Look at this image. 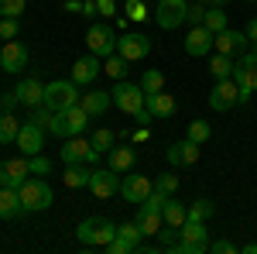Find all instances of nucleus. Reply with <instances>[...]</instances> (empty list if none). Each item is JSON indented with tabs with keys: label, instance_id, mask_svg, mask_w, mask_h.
<instances>
[{
	"label": "nucleus",
	"instance_id": "nucleus-40",
	"mask_svg": "<svg viewBox=\"0 0 257 254\" xmlns=\"http://www.w3.org/2000/svg\"><path fill=\"white\" fill-rule=\"evenodd\" d=\"M28 0H0V18H21Z\"/></svg>",
	"mask_w": 257,
	"mask_h": 254
},
{
	"label": "nucleus",
	"instance_id": "nucleus-9",
	"mask_svg": "<svg viewBox=\"0 0 257 254\" xmlns=\"http://www.w3.org/2000/svg\"><path fill=\"white\" fill-rule=\"evenodd\" d=\"M28 59H31V52H28V45L24 41H4V52H0V69L7 72V76H21L24 69H28Z\"/></svg>",
	"mask_w": 257,
	"mask_h": 254
},
{
	"label": "nucleus",
	"instance_id": "nucleus-14",
	"mask_svg": "<svg viewBox=\"0 0 257 254\" xmlns=\"http://www.w3.org/2000/svg\"><path fill=\"white\" fill-rule=\"evenodd\" d=\"M89 193L96 196V199H113L120 193V172H113V168H93Z\"/></svg>",
	"mask_w": 257,
	"mask_h": 254
},
{
	"label": "nucleus",
	"instance_id": "nucleus-57",
	"mask_svg": "<svg viewBox=\"0 0 257 254\" xmlns=\"http://www.w3.org/2000/svg\"><path fill=\"white\" fill-rule=\"evenodd\" d=\"M0 52H4V38H0Z\"/></svg>",
	"mask_w": 257,
	"mask_h": 254
},
{
	"label": "nucleus",
	"instance_id": "nucleus-43",
	"mask_svg": "<svg viewBox=\"0 0 257 254\" xmlns=\"http://www.w3.org/2000/svg\"><path fill=\"white\" fill-rule=\"evenodd\" d=\"M103 251H110V254H131V251H138V247H134L127 237H120V234H117L113 240H110V244H106V247H103Z\"/></svg>",
	"mask_w": 257,
	"mask_h": 254
},
{
	"label": "nucleus",
	"instance_id": "nucleus-51",
	"mask_svg": "<svg viewBox=\"0 0 257 254\" xmlns=\"http://www.w3.org/2000/svg\"><path fill=\"white\" fill-rule=\"evenodd\" d=\"M82 14L93 18V14H96V0H82Z\"/></svg>",
	"mask_w": 257,
	"mask_h": 254
},
{
	"label": "nucleus",
	"instance_id": "nucleus-33",
	"mask_svg": "<svg viewBox=\"0 0 257 254\" xmlns=\"http://www.w3.org/2000/svg\"><path fill=\"white\" fill-rule=\"evenodd\" d=\"M216 213V203L213 199H192L189 203V220H209Z\"/></svg>",
	"mask_w": 257,
	"mask_h": 254
},
{
	"label": "nucleus",
	"instance_id": "nucleus-36",
	"mask_svg": "<svg viewBox=\"0 0 257 254\" xmlns=\"http://www.w3.org/2000/svg\"><path fill=\"white\" fill-rule=\"evenodd\" d=\"M185 137H192L196 144H206V141L213 137V127H209L206 120H192V124H189V134H185Z\"/></svg>",
	"mask_w": 257,
	"mask_h": 254
},
{
	"label": "nucleus",
	"instance_id": "nucleus-20",
	"mask_svg": "<svg viewBox=\"0 0 257 254\" xmlns=\"http://www.w3.org/2000/svg\"><path fill=\"white\" fill-rule=\"evenodd\" d=\"M14 93H18L21 107H31V110H35V107H41V100H45V82H41L38 76H28L14 86Z\"/></svg>",
	"mask_w": 257,
	"mask_h": 254
},
{
	"label": "nucleus",
	"instance_id": "nucleus-48",
	"mask_svg": "<svg viewBox=\"0 0 257 254\" xmlns=\"http://www.w3.org/2000/svg\"><path fill=\"white\" fill-rule=\"evenodd\" d=\"M14 107H21V100H18V93L11 90V93H4V97H0V110H14Z\"/></svg>",
	"mask_w": 257,
	"mask_h": 254
},
{
	"label": "nucleus",
	"instance_id": "nucleus-56",
	"mask_svg": "<svg viewBox=\"0 0 257 254\" xmlns=\"http://www.w3.org/2000/svg\"><path fill=\"white\" fill-rule=\"evenodd\" d=\"M250 45H254V48H250V52H254V55H257V41H250Z\"/></svg>",
	"mask_w": 257,
	"mask_h": 254
},
{
	"label": "nucleus",
	"instance_id": "nucleus-13",
	"mask_svg": "<svg viewBox=\"0 0 257 254\" xmlns=\"http://www.w3.org/2000/svg\"><path fill=\"white\" fill-rule=\"evenodd\" d=\"M148 52H151V38H148V35L131 31V35H120V38H117V55H123L127 62L148 59Z\"/></svg>",
	"mask_w": 257,
	"mask_h": 254
},
{
	"label": "nucleus",
	"instance_id": "nucleus-53",
	"mask_svg": "<svg viewBox=\"0 0 257 254\" xmlns=\"http://www.w3.org/2000/svg\"><path fill=\"white\" fill-rule=\"evenodd\" d=\"M247 38L257 41V18H250V24H247Z\"/></svg>",
	"mask_w": 257,
	"mask_h": 254
},
{
	"label": "nucleus",
	"instance_id": "nucleus-7",
	"mask_svg": "<svg viewBox=\"0 0 257 254\" xmlns=\"http://www.w3.org/2000/svg\"><path fill=\"white\" fill-rule=\"evenodd\" d=\"M59 155H62V161H65V165H76V161L96 165V161H99V151L93 148V141H86L82 134L65 137V141H62V148H59Z\"/></svg>",
	"mask_w": 257,
	"mask_h": 254
},
{
	"label": "nucleus",
	"instance_id": "nucleus-6",
	"mask_svg": "<svg viewBox=\"0 0 257 254\" xmlns=\"http://www.w3.org/2000/svg\"><path fill=\"white\" fill-rule=\"evenodd\" d=\"M117 31L106 24V21H96V24H89V31H86V45H89V52L99 55V59H106V55H113L117 52Z\"/></svg>",
	"mask_w": 257,
	"mask_h": 254
},
{
	"label": "nucleus",
	"instance_id": "nucleus-19",
	"mask_svg": "<svg viewBox=\"0 0 257 254\" xmlns=\"http://www.w3.org/2000/svg\"><path fill=\"white\" fill-rule=\"evenodd\" d=\"M247 31H233V28H223L216 38H213V48L219 55H237V52H247Z\"/></svg>",
	"mask_w": 257,
	"mask_h": 254
},
{
	"label": "nucleus",
	"instance_id": "nucleus-17",
	"mask_svg": "<svg viewBox=\"0 0 257 254\" xmlns=\"http://www.w3.org/2000/svg\"><path fill=\"white\" fill-rule=\"evenodd\" d=\"M213 38H216V35H213L209 28L199 24V28H189V35H185L182 41H185V52H189L192 59H206V55L213 52Z\"/></svg>",
	"mask_w": 257,
	"mask_h": 254
},
{
	"label": "nucleus",
	"instance_id": "nucleus-42",
	"mask_svg": "<svg viewBox=\"0 0 257 254\" xmlns=\"http://www.w3.org/2000/svg\"><path fill=\"white\" fill-rule=\"evenodd\" d=\"M165 203H168V196L161 193V189H155V193L148 196L141 206H144V210H151V213H161V210H165Z\"/></svg>",
	"mask_w": 257,
	"mask_h": 254
},
{
	"label": "nucleus",
	"instance_id": "nucleus-23",
	"mask_svg": "<svg viewBox=\"0 0 257 254\" xmlns=\"http://www.w3.org/2000/svg\"><path fill=\"white\" fill-rule=\"evenodd\" d=\"M93 168H96V165H86V161L65 165V172H62V182H65V189H89Z\"/></svg>",
	"mask_w": 257,
	"mask_h": 254
},
{
	"label": "nucleus",
	"instance_id": "nucleus-11",
	"mask_svg": "<svg viewBox=\"0 0 257 254\" xmlns=\"http://www.w3.org/2000/svg\"><path fill=\"white\" fill-rule=\"evenodd\" d=\"M209 107H213L216 114H226V110L240 107V86L233 79H216V86H213V93H209Z\"/></svg>",
	"mask_w": 257,
	"mask_h": 254
},
{
	"label": "nucleus",
	"instance_id": "nucleus-39",
	"mask_svg": "<svg viewBox=\"0 0 257 254\" xmlns=\"http://www.w3.org/2000/svg\"><path fill=\"white\" fill-rule=\"evenodd\" d=\"M155 189H161L165 196H175L178 193V176L175 172H165V176L155 179Z\"/></svg>",
	"mask_w": 257,
	"mask_h": 254
},
{
	"label": "nucleus",
	"instance_id": "nucleus-37",
	"mask_svg": "<svg viewBox=\"0 0 257 254\" xmlns=\"http://www.w3.org/2000/svg\"><path fill=\"white\" fill-rule=\"evenodd\" d=\"M28 168H31V176H48L52 172V158H45L38 151V155H28Z\"/></svg>",
	"mask_w": 257,
	"mask_h": 254
},
{
	"label": "nucleus",
	"instance_id": "nucleus-34",
	"mask_svg": "<svg viewBox=\"0 0 257 254\" xmlns=\"http://www.w3.org/2000/svg\"><path fill=\"white\" fill-rule=\"evenodd\" d=\"M141 90H144V93H161V90H165V72H161V69H148V72L141 76Z\"/></svg>",
	"mask_w": 257,
	"mask_h": 254
},
{
	"label": "nucleus",
	"instance_id": "nucleus-26",
	"mask_svg": "<svg viewBox=\"0 0 257 254\" xmlns=\"http://www.w3.org/2000/svg\"><path fill=\"white\" fill-rule=\"evenodd\" d=\"M161 220H165V223H172V227H182V223L189 220V206H185V203H178L175 196H168V203H165V210H161Z\"/></svg>",
	"mask_w": 257,
	"mask_h": 254
},
{
	"label": "nucleus",
	"instance_id": "nucleus-29",
	"mask_svg": "<svg viewBox=\"0 0 257 254\" xmlns=\"http://www.w3.org/2000/svg\"><path fill=\"white\" fill-rule=\"evenodd\" d=\"M4 165H7V176H11V186H14V189L31 176V168H28V155H18V158H11V161H4Z\"/></svg>",
	"mask_w": 257,
	"mask_h": 254
},
{
	"label": "nucleus",
	"instance_id": "nucleus-2",
	"mask_svg": "<svg viewBox=\"0 0 257 254\" xmlns=\"http://www.w3.org/2000/svg\"><path fill=\"white\" fill-rule=\"evenodd\" d=\"M89 114L82 110L79 103L76 107H69V110H52V127H48V134H55L59 141H65V137H76V134H86V127H89Z\"/></svg>",
	"mask_w": 257,
	"mask_h": 254
},
{
	"label": "nucleus",
	"instance_id": "nucleus-50",
	"mask_svg": "<svg viewBox=\"0 0 257 254\" xmlns=\"http://www.w3.org/2000/svg\"><path fill=\"white\" fill-rule=\"evenodd\" d=\"M65 11L69 14H82V0H65Z\"/></svg>",
	"mask_w": 257,
	"mask_h": 254
},
{
	"label": "nucleus",
	"instance_id": "nucleus-21",
	"mask_svg": "<svg viewBox=\"0 0 257 254\" xmlns=\"http://www.w3.org/2000/svg\"><path fill=\"white\" fill-rule=\"evenodd\" d=\"M138 165V148H127V144H113L110 151H106V168H113V172H131Z\"/></svg>",
	"mask_w": 257,
	"mask_h": 254
},
{
	"label": "nucleus",
	"instance_id": "nucleus-10",
	"mask_svg": "<svg viewBox=\"0 0 257 254\" xmlns=\"http://www.w3.org/2000/svg\"><path fill=\"white\" fill-rule=\"evenodd\" d=\"M45 134H48V131H45V127H41L38 120H21V131H18V141H14V144H18V151L21 155H38L41 148H45Z\"/></svg>",
	"mask_w": 257,
	"mask_h": 254
},
{
	"label": "nucleus",
	"instance_id": "nucleus-16",
	"mask_svg": "<svg viewBox=\"0 0 257 254\" xmlns=\"http://www.w3.org/2000/svg\"><path fill=\"white\" fill-rule=\"evenodd\" d=\"M151 193H155V182L148 176H123L120 179V196L127 203H144Z\"/></svg>",
	"mask_w": 257,
	"mask_h": 254
},
{
	"label": "nucleus",
	"instance_id": "nucleus-25",
	"mask_svg": "<svg viewBox=\"0 0 257 254\" xmlns=\"http://www.w3.org/2000/svg\"><path fill=\"white\" fill-rule=\"evenodd\" d=\"M178 240H199V244H209L206 220H185V223L178 227Z\"/></svg>",
	"mask_w": 257,
	"mask_h": 254
},
{
	"label": "nucleus",
	"instance_id": "nucleus-54",
	"mask_svg": "<svg viewBox=\"0 0 257 254\" xmlns=\"http://www.w3.org/2000/svg\"><path fill=\"white\" fill-rule=\"evenodd\" d=\"M199 4H202V7H226L230 0H199Z\"/></svg>",
	"mask_w": 257,
	"mask_h": 254
},
{
	"label": "nucleus",
	"instance_id": "nucleus-35",
	"mask_svg": "<svg viewBox=\"0 0 257 254\" xmlns=\"http://www.w3.org/2000/svg\"><path fill=\"white\" fill-rule=\"evenodd\" d=\"M89 141H93V148L103 155V151H110V148L117 144V134H113L110 127H99V131H93V137H89Z\"/></svg>",
	"mask_w": 257,
	"mask_h": 254
},
{
	"label": "nucleus",
	"instance_id": "nucleus-46",
	"mask_svg": "<svg viewBox=\"0 0 257 254\" xmlns=\"http://www.w3.org/2000/svg\"><path fill=\"white\" fill-rule=\"evenodd\" d=\"M209 251H213V254H237L240 247L230 240V237H223V240H213V244H209Z\"/></svg>",
	"mask_w": 257,
	"mask_h": 254
},
{
	"label": "nucleus",
	"instance_id": "nucleus-22",
	"mask_svg": "<svg viewBox=\"0 0 257 254\" xmlns=\"http://www.w3.org/2000/svg\"><path fill=\"white\" fill-rule=\"evenodd\" d=\"M144 107H148V114L155 120H168V117H175V97L172 93H148V100H144Z\"/></svg>",
	"mask_w": 257,
	"mask_h": 254
},
{
	"label": "nucleus",
	"instance_id": "nucleus-18",
	"mask_svg": "<svg viewBox=\"0 0 257 254\" xmlns=\"http://www.w3.org/2000/svg\"><path fill=\"white\" fill-rule=\"evenodd\" d=\"M79 107L89 114V117H99V114H106L110 107H113V97H110V90H96V86H86V93L79 97Z\"/></svg>",
	"mask_w": 257,
	"mask_h": 254
},
{
	"label": "nucleus",
	"instance_id": "nucleus-44",
	"mask_svg": "<svg viewBox=\"0 0 257 254\" xmlns=\"http://www.w3.org/2000/svg\"><path fill=\"white\" fill-rule=\"evenodd\" d=\"M202 18H206V7H202V4H189V14H185V24H192V28H199V24H202Z\"/></svg>",
	"mask_w": 257,
	"mask_h": 254
},
{
	"label": "nucleus",
	"instance_id": "nucleus-47",
	"mask_svg": "<svg viewBox=\"0 0 257 254\" xmlns=\"http://www.w3.org/2000/svg\"><path fill=\"white\" fill-rule=\"evenodd\" d=\"M96 14L99 18H117V0H96Z\"/></svg>",
	"mask_w": 257,
	"mask_h": 254
},
{
	"label": "nucleus",
	"instance_id": "nucleus-45",
	"mask_svg": "<svg viewBox=\"0 0 257 254\" xmlns=\"http://www.w3.org/2000/svg\"><path fill=\"white\" fill-rule=\"evenodd\" d=\"M0 38L4 41L18 38V18H0Z\"/></svg>",
	"mask_w": 257,
	"mask_h": 254
},
{
	"label": "nucleus",
	"instance_id": "nucleus-15",
	"mask_svg": "<svg viewBox=\"0 0 257 254\" xmlns=\"http://www.w3.org/2000/svg\"><path fill=\"white\" fill-rule=\"evenodd\" d=\"M99 72H103V62H99V55H93V52H89V55H82V59H76L72 62V82H76V86H82V90H86V86H93V82H96V76Z\"/></svg>",
	"mask_w": 257,
	"mask_h": 254
},
{
	"label": "nucleus",
	"instance_id": "nucleus-8",
	"mask_svg": "<svg viewBox=\"0 0 257 254\" xmlns=\"http://www.w3.org/2000/svg\"><path fill=\"white\" fill-rule=\"evenodd\" d=\"M185 14H189V0H158L155 7V24L161 31H175L185 24Z\"/></svg>",
	"mask_w": 257,
	"mask_h": 254
},
{
	"label": "nucleus",
	"instance_id": "nucleus-41",
	"mask_svg": "<svg viewBox=\"0 0 257 254\" xmlns=\"http://www.w3.org/2000/svg\"><path fill=\"white\" fill-rule=\"evenodd\" d=\"M158 240H161V247H165V251H172V247L178 244V227H172V223H161Z\"/></svg>",
	"mask_w": 257,
	"mask_h": 254
},
{
	"label": "nucleus",
	"instance_id": "nucleus-32",
	"mask_svg": "<svg viewBox=\"0 0 257 254\" xmlns=\"http://www.w3.org/2000/svg\"><path fill=\"white\" fill-rule=\"evenodd\" d=\"M230 72H233V62H230V55H213L209 59V76L213 79H230Z\"/></svg>",
	"mask_w": 257,
	"mask_h": 254
},
{
	"label": "nucleus",
	"instance_id": "nucleus-52",
	"mask_svg": "<svg viewBox=\"0 0 257 254\" xmlns=\"http://www.w3.org/2000/svg\"><path fill=\"white\" fill-rule=\"evenodd\" d=\"M0 186H11V176H7V165H4V161H0ZM11 189H14V186H11Z\"/></svg>",
	"mask_w": 257,
	"mask_h": 254
},
{
	"label": "nucleus",
	"instance_id": "nucleus-27",
	"mask_svg": "<svg viewBox=\"0 0 257 254\" xmlns=\"http://www.w3.org/2000/svg\"><path fill=\"white\" fill-rule=\"evenodd\" d=\"M18 131H21V120L14 117V110H0V144L18 141Z\"/></svg>",
	"mask_w": 257,
	"mask_h": 254
},
{
	"label": "nucleus",
	"instance_id": "nucleus-24",
	"mask_svg": "<svg viewBox=\"0 0 257 254\" xmlns=\"http://www.w3.org/2000/svg\"><path fill=\"white\" fill-rule=\"evenodd\" d=\"M21 216H24V206H21L18 189L0 186V220H21Z\"/></svg>",
	"mask_w": 257,
	"mask_h": 254
},
{
	"label": "nucleus",
	"instance_id": "nucleus-4",
	"mask_svg": "<svg viewBox=\"0 0 257 254\" xmlns=\"http://www.w3.org/2000/svg\"><path fill=\"white\" fill-rule=\"evenodd\" d=\"M79 90L82 86H76L72 79H52V82H45V100H41V103H45L48 110H55V114H59V110H69V107L79 103V97H82Z\"/></svg>",
	"mask_w": 257,
	"mask_h": 254
},
{
	"label": "nucleus",
	"instance_id": "nucleus-1",
	"mask_svg": "<svg viewBox=\"0 0 257 254\" xmlns=\"http://www.w3.org/2000/svg\"><path fill=\"white\" fill-rule=\"evenodd\" d=\"M18 196H21L24 213H45V210H52V203H55L52 186H48L41 176H28V179L18 186Z\"/></svg>",
	"mask_w": 257,
	"mask_h": 254
},
{
	"label": "nucleus",
	"instance_id": "nucleus-30",
	"mask_svg": "<svg viewBox=\"0 0 257 254\" xmlns=\"http://www.w3.org/2000/svg\"><path fill=\"white\" fill-rule=\"evenodd\" d=\"M127 69H131V62L123 59V55H117V52L106 55V62H103V72H106L110 79H123V76H127Z\"/></svg>",
	"mask_w": 257,
	"mask_h": 254
},
{
	"label": "nucleus",
	"instance_id": "nucleus-38",
	"mask_svg": "<svg viewBox=\"0 0 257 254\" xmlns=\"http://www.w3.org/2000/svg\"><path fill=\"white\" fill-rule=\"evenodd\" d=\"M123 11H127V18L134 21V24L148 21V4H144V0H127V4H123Z\"/></svg>",
	"mask_w": 257,
	"mask_h": 254
},
{
	"label": "nucleus",
	"instance_id": "nucleus-12",
	"mask_svg": "<svg viewBox=\"0 0 257 254\" xmlns=\"http://www.w3.org/2000/svg\"><path fill=\"white\" fill-rule=\"evenodd\" d=\"M199 151H202V144H196L192 137H182L175 144H168L165 158H168V165H175V168H189V165L199 161Z\"/></svg>",
	"mask_w": 257,
	"mask_h": 254
},
{
	"label": "nucleus",
	"instance_id": "nucleus-5",
	"mask_svg": "<svg viewBox=\"0 0 257 254\" xmlns=\"http://www.w3.org/2000/svg\"><path fill=\"white\" fill-rule=\"evenodd\" d=\"M110 97H113V107H117L120 114H131V117H138L141 110H144V100H148V93L141 90V82L117 79V86L110 90Z\"/></svg>",
	"mask_w": 257,
	"mask_h": 254
},
{
	"label": "nucleus",
	"instance_id": "nucleus-49",
	"mask_svg": "<svg viewBox=\"0 0 257 254\" xmlns=\"http://www.w3.org/2000/svg\"><path fill=\"white\" fill-rule=\"evenodd\" d=\"M131 137H134V144H144V141L151 137V131H148V124H141V127H138V131H134Z\"/></svg>",
	"mask_w": 257,
	"mask_h": 254
},
{
	"label": "nucleus",
	"instance_id": "nucleus-55",
	"mask_svg": "<svg viewBox=\"0 0 257 254\" xmlns=\"http://www.w3.org/2000/svg\"><path fill=\"white\" fill-rule=\"evenodd\" d=\"M240 251H243V254H257V240H254V244H243Z\"/></svg>",
	"mask_w": 257,
	"mask_h": 254
},
{
	"label": "nucleus",
	"instance_id": "nucleus-3",
	"mask_svg": "<svg viewBox=\"0 0 257 254\" xmlns=\"http://www.w3.org/2000/svg\"><path fill=\"white\" fill-rule=\"evenodd\" d=\"M117 227L120 223L106 220V216H86L79 227H76V237H79L86 247H106L117 237Z\"/></svg>",
	"mask_w": 257,
	"mask_h": 254
},
{
	"label": "nucleus",
	"instance_id": "nucleus-28",
	"mask_svg": "<svg viewBox=\"0 0 257 254\" xmlns=\"http://www.w3.org/2000/svg\"><path fill=\"white\" fill-rule=\"evenodd\" d=\"M161 223H165L161 213H151V210H144V206L138 210V227H141V234H144V237H158Z\"/></svg>",
	"mask_w": 257,
	"mask_h": 254
},
{
	"label": "nucleus",
	"instance_id": "nucleus-31",
	"mask_svg": "<svg viewBox=\"0 0 257 254\" xmlns=\"http://www.w3.org/2000/svg\"><path fill=\"white\" fill-rule=\"evenodd\" d=\"M202 28H209L213 35H219L226 28V11L223 7H206V18H202Z\"/></svg>",
	"mask_w": 257,
	"mask_h": 254
}]
</instances>
